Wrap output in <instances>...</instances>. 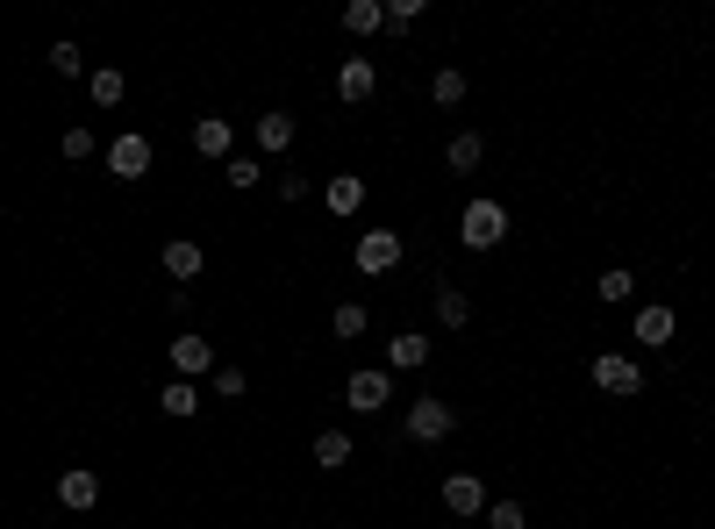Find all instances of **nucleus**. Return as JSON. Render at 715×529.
I'll return each instance as SVG.
<instances>
[{
    "label": "nucleus",
    "mask_w": 715,
    "mask_h": 529,
    "mask_svg": "<svg viewBox=\"0 0 715 529\" xmlns=\"http://www.w3.org/2000/svg\"><path fill=\"white\" fill-rule=\"evenodd\" d=\"M459 237H465V251H494V243L509 237V207H501V201H473L459 215Z\"/></svg>",
    "instance_id": "nucleus-1"
},
{
    "label": "nucleus",
    "mask_w": 715,
    "mask_h": 529,
    "mask_svg": "<svg viewBox=\"0 0 715 529\" xmlns=\"http://www.w3.org/2000/svg\"><path fill=\"white\" fill-rule=\"evenodd\" d=\"M594 387L615 393V401H630V393H644V365L623 358V351H601V358H594Z\"/></svg>",
    "instance_id": "nucleus-2"
},
{
    "label": "nucleus",
    "mask_w": 715,
    "mask_h": 529,
    "mask_svg": "<svg viewBox=\"0 0 715 529\" xmlns=\"http://www.w3.org/2000/svg\"><path fill=\"white\" fill-rule=\"evenodd\" d=\"M393 265H401V237H393V229H365V237H358V273H393Z\"/></svg>",
    "instance_id": "nucleus-3"
},
{
    "label": "nucleus",
    "mask_w": 715,
    "mask_h": 529,
    "mask_svg": "<svg viewBox=\"0 0 715 529\" xmlns=\"http://www.w3.org/2000/svg\"><path fill=\"white\" fill-rule=\"evenodd\" d=\"M108 172H115V179H143V172H151V137H137V129L115 137L108 143Z\"/></svg>",
    "instance_id": "nucleus-4"
},
{
    "label": "nucleus",
    "mask_w": 715,
    "mask_h": 529,
    "mask_svg": "<svg viewBox=\"0 0 715 529\" xmlns=\"http://www.w3.org/2000/svg\"><path fill=\"white\" fill-rule=\"evenodd\" d=\"M409 437L415 444H443L451 437V401H409Z\"/></svg>",
    "instance_id": "nucleus-5"
},
{
    "label": "nucleus",
    "mask_w": 715,
    "mask_h": 529,
    "mask_svg": "<svg viewBox=\"0 0 715 529\" xmlns=\"http://www.w3.org/2000/svg\"><path fill=\"white\" fill-rule=\"evenodd\" d=\"M172 373H179V379L215 373V343H208V337H193V329H187V337H172Z\"/></svg>",
    "instance_id": "nucleus-6"
},
{
    "label": "nucleus",
    "mask_w": 715,
    "mask_h": 529,
    "mask_svg": "<svg viewBox=\"0 0 715 529\" xmlns=\"http://www.w3.org/2000/svg\"><path fill=\"white\" fill-rule=\"evenodd\" d=\"M343 401H351L358 415H379L393 401V387H387V373H351V387H343Z\"/></svg>",
    "instance_id": "nucleus-7"
},
{
    "label": "nucleus",
    "mask_w": 715,
    "mask_h": 529,
    "mask_svg": "<svg viewBox=\"0 0 715 529\" xmlns=\"http://www.w3.org/2000/svg\"><path fill=\"white\" fill-rule=\"evenodd\" d=\"M337 93H343V101H373V93H379V72H373V58H343V72H337Z\"/></svg>",
    "instance_id": "nucleus-8"
},
{
    "label": "nucleus",
    "mask_w": 715,
    "mask_h": 529,
    "mask_svg": "<svg viewBox=\"0 0 715 529\" xmlns=\"http://www.w3.org/2000/svg\"><path fill=\"white\" fill-rule=\"evenodd\" d=\"M443 508L451 515H487V487H479L473 473H451L443 479Z\"/></svg>",
    "instance_id": "nucleus-9"
},
{
    "label": "nucleus",
    "mask_w": 715,
    "mask_h": 529,
    "mask_svg": "<svg viewBox=\"0 0 715 529\" xmlns=\"http://www.w3.org/2000/svg\"><path fill=\"white\" fill-rule=\"evenodd\" d=\"M229 143H237V129H229L222 115H201V122H193V151H201V158L229 165Z\"/></svg>",
    "instance_id": "nucleus-10"
},
{
    "label": "nucleus",
    "mask_w": 715,
    "mask_h": 529,
    "mask_svg": "<svg viewBox=\"0 0 715 529\" xmlns=\"http://www.w3.org/2000/svg\"><path fill=\"white\" fill-rule=\"evenodd\" d=\"M58 501H65L72 515H86V508H93V501H101V479L86 473V465H72V473L58 479Z\"/></svg>",
    "instance_id": "nucleus-11"
},
{
    "label": "nucleus",
    "mask_w": 715,
    "mask_h": 529,
    "mask_svg": "<svg viewBox=\"0 0 715 529\" xmlns=\"http://www.w3.org/2000/svg\"><path fill=\"white\" fill-rule=\"evenodd\" d=\"M201 265H208V251H201L193 237H172V243H165V273L179 279V287H187V279H201Z\"/></svg>",
    "instance_id": "nucleus-12"
},
{
    "label": "nucleus",
    "mask_w": 715,
    "mask_h": 529,
    "mask_svg": "<svg viewBox=\"0 0 715 529\" xmlns=\"http://www.w3.org/2000/svg\"><path fill=\"white\" fill-rule=\"evenodd\" d=\"M323 201H329V215H358V207H365V179H358V172H337L323 187Z\"/></svg>",
    "instance_id": "nucleus-13"
},
{
    "label": "nucleus",
    "mask_w": 715,
    "mask_h": 529,
    "mask_svg": "<svg viewBox=\"0 0 715 529\" xmlns=\"http://www.w3.org/2000/svg\"><path fill=\"white\" fill-rule=\"evenodd\" d=\"M387 365H393V373H415V365H429V337H415V329H401V337L387 343Z\"/></svg>",
    "instance_id": "nucleus-14"
},
{
    "label": "nucleus",
    "mask_w": 715,
    "mask_h": 529,
    "mask_svg": "<svg viewBox=\"0 0 715 529\" xmlns=\"http://www.w3.org/2000/svg\"><path fill=\"white\" fill-rule=\"evenodd\" d=\"M293 143V115L287 108H265V115H258V151H287Z\"/></svg>",
    "instance_id": "nucleus-15"
},
{
    "label": "nucleus",
    "mask_w": 715,
    "mask_h": 529,
    "mask_svg": "<svg viewBox=\"0 0 715 529\" xmlns=\"http://www.w3.org/2000/svg\"><path fill=\"white\" fill-rule=\"evenodd\" d=\"M673 329H680V323H673V307H658V301L637 307V343H673Z\"/></svg>",
    "instance_id": "nucleus-16"
},
{
    "label": "nucleus",
    "mask_w": 715,
    "mask_h": 529,
    "mask_svg": "<svg viewBox=\"0 0 715 529\" xmlns=\"http://www.w3.org/2000/svg\"><path fill=\"white\" fill-rule=\"evenodd\" d=\"M86 93H93V108H122V93H129V79H122L115 65H101V72H86Z\"/></svg>",
    "instance_id": "nucleus-17"
},
{
    "label": "nucleus",
    "mask_w": 715,
    "mask_h": 529,
    "mask_svg": "<svg viewBox=\"0 0 715 529\" xmlns=\"http://www.w3.org/2000/svg\"><path fill=\"white\" fill-rule=\"evenodd\" d=\"M315 465H323V473H343V465H351V437H343V429H323V437H315Z\"/></svg>",
    "instance_id": "nucleus-18"
},
{
    "label": "nucleus",
    "mask_w": 715,
    "mask_h": 529,
    "mask_svg": "<svg viewBox=\"0 0 715 529\" xmlns=\"http://www.w3.org/2000/svg\"><path fill=\"white\" fill-rule=\"evenodd\" d=\"M158 408H165V415H179V423H187V415L201 408V387H193V379H172V387L158 393Z\"/></svg>",
    "instance_id": "nucleus-19"
},
{
    "label": "nucleus",
    "mask_w": 715,
    "mask_h": 529,
    "mask_svg": "<svg viewBox=\"0 0 715 529\" xmlns=\"http://www.w3.org/2000/svg\"><path fill=\"white\" fill-rule=\"evenodd\" d=\"M343 29H351V36L387 29V8H379V0H351V8H343Z\"/></svg>",
    "instance_id": "nucleus-20"
},
{
    "label": "nucleus",
    "mask_w": 715,
    "mask_h": 529,
    "mask_svg": "<svg viewBox=\"0 0 715 529\" xmlns=\"http://www.w3.org/2000/svg\"><path fill=\"white\" fill-rule=\"evenodd\" d=\"M437 323L443 329H465V323H473V301H465L459 287H437Z\"/></svg>",
    "instance_id": "nucleus-21"
},
{
    "label": "nucleus",
    "mask_w": 715,
    "mask_h": 529,
    "mask_svg": "<svg viewBox=\"0 0 715 529\" xmlns=\"http://www.w3.org/2000/svg\"><path fill=\"white\" fill-rule=\"evenodd\" d=\"M443 158H451V172H473L479 158H487V143H479V129H465V137H451V151H443Z\"/></svg>",
    "instance_id": "nucleus-22"
},
{
    "label": "nucleus",
    "mask_w": 715,
    "mask_h": 529,
    "mask_svg": "<svg viewBox=\"0 0 715 529\" xmlns=\"http://www.w3.org/2000/svg\"><path fill=\"white\" fill-rule=\"evenodd\" d=\"M429 101H437V108H459V101H465V72H451V65H443L437 79H429Z\"/></svg>",
    "instance_id": "nucleus-23"
},
{
    "label": "nucleus",
    "mask_w": 715,
    "mask_h": 529,
    "mask_svg": "<svg viewBox=\"0 0 715 529\" xmlns=\"http://www.w3.org/2000/svg\"><path fill=\"white\" fill-rule=\"evenodd\" d=\"M487 529H529L523 501H487Z\"/></svg>",
    "instance_id": "nucleus-24"
},
{
    "label": "nucleus",
    "mask_w": 715,
    "mask_h": 529,
    "mask_svg": "<svg viewBox=\"0 0 715 529\" xmlns=\"http://www.w3.org/2000/svg\"><path fill=\"white\" fill-rule=\"evenodd\" d=\"M222 179H229L237 193H251L258 179H265V165H258V158H229V165H222Z\"/></svg>",
    "instance_id": "nucleus-25"
},
{
    "label": "nucleus",
    "mask_w": 715,
    "mask_h": 529,
    "mask_svg": "<svg viewBox=\"0 0 715 529\" xmlns=\"http://www.w3.org/2000/svg\"><path fill=\"white\" fill-rule=\"evenodd\" d=\"M594 293H601V301H630V293H637V273H623V265H609Z\"/></svg>",
    "instance_id": "nucleus-26"
},
{
    "label": "nucleus",
    "mask_w": 715,
    "mask_h": 529,
    "mask_svg": "<svg viewBox=\"0 0 715 529\" xmlns=\"http://www.w3.org/2000/svg\"><path fill=\"white\" fill-rule=\"evenodd\" d=\"M329 329H337V337H365V301H343L337 315H329Z\"/></svg>",
    "instance_id": "nucleus-27"
},
{
    "label": "nucleus",
    "mask_w": 715,
    "mask_h": 529,
    "mask_svg": "<svg viewBox=\"0 0 715 529\" xmlns=\"http://www.w3.org/2000/svg\"><path fill=\"white\" fill-rule=\"evenodd\" d=\"M51 72H58V79H79V72H86L79 43H51Z\"/></svg>",
    "instance_id": "nucleus-28"
},
{
    "label": "nucleus",
    "mask_w": 715,
    "mask_h": 529,
    "mask_svg": "<svg viewBox=\"0 0 715 529\" xmlns=\"http://www.w3.org/2000/svg\"><path fill=\"white\" fill-rule=\"evenodd\" d=\"M423 22V0H387V29H415Z\"/></svg>",
    "instance_id": "nucleus-29"
},
{
    "label": "nucleus",
    "mask_w": 715,
    "mask_h": 529,
    "mask_svg": "<svg viewBox=\"0 0 715 529\" xmlns=\"http://www.w3.org/2000/svg\"><path fill=\"white\" fill-rule=\"evenodd\" d=\"M58 151H65L72 165H79V158H93V129H65V137H58Z\"/></svg>",
    "instance_id": "nucleus-30"
},
{
    "label": "nucleus",
    "mask_w": 715,
    "mask_h": 529,
    "mask_svg": "<svg viewBox=\"0 0 715 529\" xmlns=\"http://www.w3.org/2000/svg\"><path fill=\"white\" fill-rule=\"evenodd\" d=\"M215 393H243V365H215Z\"/></svg>",
    "instance_id": "nucleus-31"
}]
</instances>
